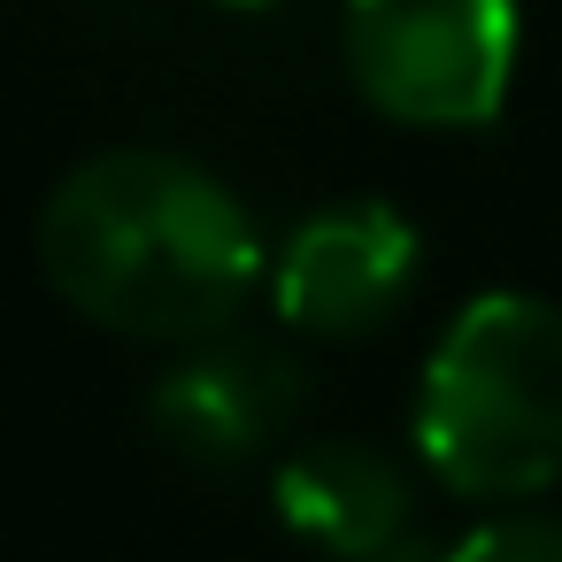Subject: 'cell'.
Instances as JSON below:
<instances>
[{
    "label": "cell",
    "mask_w": 562,
    "mask_h": 562,
    "mask_svg": "<svg viewBox=\"0 0 562 562\" xmlns=\"http://www.w3.org/2000/svg\"><path fill=\"white\" fill-rule=\"evenodd\" d=\"M293 416H301V362L247 331L186 347L147 393L155 439L186 462H247Z\"/></svg>",
    "instance_id": "cell-5"
},
{
    "label": "cell",
    "mask_w": 562,
    "mask_h": 562,
    "mask_svg": "<svg viewBox=\"0 0 562 562\" xmlns=\"http://www.w3.org/2000/svg\"><path fill=\"white\" fill-rule=\"evenodd\" d=\"M239 9H255V0H239Z\"/></svg>",
    "instance_id": "cell-8"
},
{
    "label": "cell",
    "mask_w": 562,
    "mask_h": 562,
    "mask_svg": "<svg viewBox=\"0 0 562 562\" xmlns=\"http://www.w3.org/2000/svg\"><path fill=\"white\" fill-rule=\"evenodd\" d=\"M355 93L416 132H477L516 78V0H347Z\"/></svg>",
    "instance_id": "cell-3"
},
{
    "label": "cell",
    "mask_w": 562,
    "mask_h": 562,
    "mask_svg": "<svg viewBox=\"0 0 562 562\" xmlns=\"http://www.w3.org/2000/svg\"><path fill=\"white\" fill-rule=\"evenodd\" d=\"M447 562H562V516H531V508L485 516L447 547Z\"/></svg>",
    "instance_id": "cell-7"
},
{
    "label": "cell",
    "mask_w": 562,
    "mask_h": 562,
    "mask_svg": "<svg viewBox=\"0 0 562 562\" xmlns=\"http://www.w3.org/2000/svg\"><path fill=\"white\" fill-rule=\"evenodd\" d=\"M40 270L101 331L201 347L239 331V308L270 278V247L247 201L201 162L116 147L47 193Z\"/></svg>",
    "instance_id": "cell-1"
},
{
    "label": "cell",
    "mask_w": 562,
    "mask_h": 562,
    "mask_svg": "<svg viewBox=\"0 0 562 562\" xmlns=\"http://www.w3.org/2000/svg\"><path fill=\"white\" fill-rule=\"evenodd\" d=\"M424 470L462 501H531L562 477V308L477 293L439 331L416 385Z\"/></svg>",
    "instance_id": "cell-2"
},
{
    "label": "cell",
    "mask_w": 562,
    "mask_h": 562,
    "mask_svg": "<svg viewBox=\"0 0 562 562\" xmlns=\"http://www.w3.org/2000/svg\"><path fill=\"white\" fill-rule=\"evenodd\" d=\"M270 508L331 562H378L385 547L416 539L408 470L370 439H301L270 477Z\"/></svg>",
    "instance_id": "cell-6"
},
{
    "label": "cell",
    "mask_w": 562,
    "mask_h": 562,
    "mask_svg": "<svg viewBox=\"0 0 562 562\" xmlns=\"http://www.w3.org/2000/svg\"><path fill=\"white\" fill-rule=\"evenodd\" d=\"M416 262L424 247L401 209L331 201L308 224H293L285 247L270 255V301L308 339H355V331H378L408 301Z\"/></svg>",
    "instance_id": "cell-4"
}]
</instances>
